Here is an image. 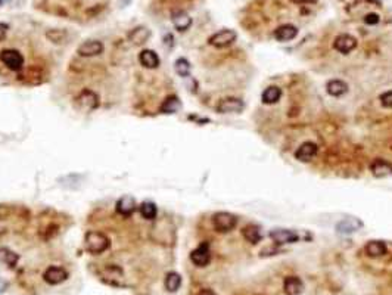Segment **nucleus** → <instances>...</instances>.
I'll return each mask as SVG.
<instances>
[{"label":"nucleus","instance_id":"nucleus-1","mask_svg":"<svg viewBox=\"0 0 392 295\" xmlns=\"http://www.w3.org/2000/svg\"><path fill=\"white\" fill-rule=\"evenodd\" d=\"M109 247H111V239L102 232L89 230L84 236V248L87 253H90L93 256H99V254L105 253Z\"/></svg>","mask_w":392,"mask_h":295},{"label":"nucleus","instance_id":"nucleus-2","mask_svg":"<svg viewBox=\"0 0 392 295\" xmlns=\"http://www.w3.org/2000/svg\"><path fill=\"white\" fill-rule=\"evenodd\" d=\"M76 105L77 108L81 109V111H86V112H92L95 109H98L99 105H100V98L98 96L96 92L90 90V89H86L83 92H80L76 98Z\"/></svg>","mask_w":392,"mask_h":295},{"label":"nucleus","instance_id":"nucleus-3","mask_svg":"<svg viewBox=\"0 0 392 295\" xmlns=\"http://www.w3.org/2000/svg\"><path fill=\"white\" fill-rule=\"evenodd\" d=\"M236 224H237V217L233 216L232 213L218 211L213 216V226L218 233H227L233 230Z\"/></svg>","mask_w":392,"mask_h":295},{"label":"nucleus","instance_id":"nucleus-4","mask_svg":"<svg viewBox=\"0 0 392 295\" xmlns=\"http://www.w3.org/2000/svg\"><path fill=\"white\" fill-rule=\"evenodd\" d=\"M0 61L11 70V71H21L24 67V56L17 49H5L0 52Z\"/></svg>","mask_w":392,"mask_h":295},{"label":"nucleus","instance_id":"nucleus-5","mask_svg":"<svg viewBox=\"0 0 392 295\" xmlns=\"http://www.w3.org/2000/svg\"><path fill=\"white\" fill-rule=\"evenodd\" d=\"M99 276L103 282L109 283V285H114V286H122L124 283L121 282L122 280V270L114 266V264H108L102 269V272H99Z\"/></svg>","mask_w":392,"mask_h":295},{"label":"nucleus","instance_id":"nucleus-6","mask_svg":"<svg viewBox=\"0 0 392 295\" xmlns=\"http://www.w3.org/2000/svg\"><path fill=\"white\" fill-rule=\"evenodd\" d=\"M190 260L192 263L198 267H205L210 264L211 261V251H210V245L207 242L201 244L199 247H196L195 250L190 253Z\"/></svg>","mask_w":392,"mask_h":295},{"label":"nucleus","instance_id":"nucleus-7","mask_svg":"<svg viewBox=\"0 0 392 295\" xmlns=\"http://www.w3.org/2000/svg\"><path fill=\"white\" fill-rule=\"evenodd\" d=\"M236 37H237V34H236L233 30H221V31H218L216 34H213V36L208 39V43H210L211 46H214V47L221 49V47L230 46L236 40Z\"/></svg>","mask_w":392,"mask_h":295},{"label":"nucleus","instance_id":"nucleus-8","mask_svg":"<svg viewBox=\"0 0 392 295\" xmlns=\"http://www.w3.org/2000/svg\"><path fill=\"white\" fill-rule=\"evenodd\" d=\"M103 52V44L99 40H86L77 47V53L83 58H93Z\"/></svg>","mask_w":392,"mask_h":295},{"label":"nucleus","instance_id":"nucleus-9","mask_svg":"<svg viewBox=\"0 0 392 295\" xmlns=\"http://www.w3.org/2000/svg\"><path fill=\"white\" fill-rule=\"evenodd\" d=\"M245 108V103L243 100L237 98H224L221 99L217 105V111L220 114H236V112H240L243 111Z\"/></svg>","mask_w":392,"mask_h":295},{"label":"nucleus","instance_id":"nucleus-10","mask_svg":"<svg viewBox=\"0 0 392 295\" xmlns=\"http://www.w3.org/2000/svg\"><path fill=\"white\" fill-rule=\"evenodd\" d=\"M43 279L49 285H59V283H62L68 279V272L60 266H50L44 270Z\"/></svg>","mask_w":392,"mask_h":295},{"label":"nucleus","instance_id":"nucleus-11","mask_svg":"<svg viewBox=\"0 0 392 295\" xmlns=\"http://www.w3.org/2000/svg\"><path fill=\"white\" fill-rule=\"evenodd\" d=\"M272 241L277 245H283V244H294L299 241L298 233H295L294 230H288V229H275L270 232Z\"/></svg>","mask_w":392,"mask_h":295},{"label":"nucleus","instance_id":"nucleus-12","mask_svg":"<svg viewBox=\"0 0 392 295\" xmlns=\"http://www.w3.org/2000/svg\"><path fill=\"white\" fill-rule=\"evenodd\" d=\"M334 47L338 52L347 55V53H350L351 50H354L357 47V39L353 37V36H350V34H339L335 39Z\"/></svg>","mask_w":392,"mask_h":295},{"label":"nucleus","instance_id":"nucleus-13","mask_svg":"<svg viewBox=\"0 0 392 295\" xmlns=\"http://www.w3.org/2000/svg\"><path fill=\"white\" fill-rule=\"evenodd\" d=\"M136 207H138V205H136V199H135L133 197H130V195H124V197H121L117 201V204H115V210H117V213L124 217L132 216V214L135 213Z\"/></svg>","mask_w":392,"mask_h":295},{"label":"nucleus","instance_id":"nucleus-14","mask_svg":"<svg viewBox=\"0 0 392 295\" xmlns=\"http://www.w3.org/2000/svg\"><path fill=\"white\" fill-rule=\"evenodd\" d=\"M361 226H363V223H361L358 218L348 217V218L341 220V221L336 224V232H338L339 235H350V233H354L355 230H358Z\"/></svg>","mask_w":392,"mask_h":295},{"label":"nucleus","instance_id":"nucleus-15","mask_svg":"<svg viewBox=\"0 0 392 295\" xmlns=\"http://www.w3.org/2000/svg\"><path fill=\"white\" fill-rule=\"evenodd\" d=\"M152 33L148 27L145 25H139L136 28H133L130 33H128V40L135 44V46H142L145 44L148 40L151 39Z\"/></svg>","mask_w":392,"mask_h":295},{"label":"nucleus","instance_id":"nucleus-16","mask_svg":"<svg viewBox=\"0 0 392 295\" xmlns=\"http://www.w3.org/2000/svg\"><path fill=\"white\" fill-rule=\"evenodd\" d=\"M317 152H318V148H317L315 143L305 142V143H302L298 148V151L295 152V157H296V159L302 161V162H308V161H311L317 155Z\"/></svg>","mask_w":392,"mask_h":295},{"label":"nucleus","instance_id":"nucleus-17","mask_svg":"<svg viewBox=\"0 0 392 295\" xmlns=\"http://www.w3.org/2000/svg\"><path fill=\"white\" fill-rule=\"evenodd\" d=\"M370 171L374 177L377 179H383V177H388L392 174V164L385 161V159H374L372 164H370Z\"/></svg>","mask_w":392,"mask_h":295},{"label":"nucleus","instance_id":"nucleus-18","mask_svg":"<svg viewBox=\"0 0 392 295\" xmlns=\"http://www.w3.org/2000/svg\"><path fill=\"white\" fill-rule=\"evenodd\" d=\"M283 291L286 295H299L304 291V283L299 277L289 276L283 282Z\"/></svg>","mask_w":392,"mask_h":295},{"label":"nucleus","instance_id":"nucleus-19","mask_svg":"<svg viewBox=\"0 0 392 295\" xmlns=\"http://www.w3.org/2000/svg\"><path fill=\"white\" fill-rule=\"evenodd\" d=\"M139 61L140 64L148 68V70H155L159 67V56L157 55V52L151 50V49H145L139 53Z\"/></svg>","mask_w":392,"mask_h":295},{"label":"nucleus","instance_id":"nucleus-20","mask_svg":"<svg viewBox=\"0 0 392 295\" xmlns=\"http://www.w3.org/2000/svg\"><path fill=\"white\" fill-rule=\"evenodd\" d=\"M171 21H173V24H174L177 31H180V33L189 30L190 25H192V18H190L184 11H176V12H173Z\"/></svg>","mask_w":392,"mask_h":295},{"label":"nucleus","instance_id":"nucleus-21","mask_svg":"<svg viewBox=\"0 0 392 295\" xmlns=\"http://www.w3.org/2000/svg\"><path fill=\"white\" fill-rule=\"evenodd\" d=\"M296 36H298V28L291 24L282 25L275 31V37L279 41H289V40H294Z\"/></svg>","mask_w":392,"mask_h":295},{"label":"nucleus","instance_id":"nucleus-22","mask_svg":"<svg viewBox=\"0 0 392 295\" xmlns=\"http://www.w3.org/2000/svg\"><path fill=\"white\" fill-rule=\"evenodd\" d=\"M326 90L331 96L339 98V96H342L348 92V84L342 80H331L326 84Z\"/></svg>","mask_w":392,"mask_h":295},{"label":"nucleus","instance_id":"nucleus-23","mask_svg":"<svg viewBox=\"0 0 392 295\" xmlns=\"http://www.w3.org/2000/svg\"><path fill=\"white\" fill-rule=\"evenodd\" d=\"M364 251L369 257H382L386 254V245L382 241H370L366 247Z\"/></svg>","mask_w":392,"mask_h":295},{"label":"nucleus","instance_id":"nucleus-24","mask_svg":"<svg viewBox=\"0 0 392 295\" xmlns=\"http://www.w3.org/2000/svg\"><path fill=\"white\" fill-rule=\"evenodd\" d=\"M139 211H140V216L145 220H155L158 214V207L152 201H143L139 207Z\"/></svg>","mask_w":392,"mask_h":295},{"label":"nucleus","instance_id":"nucleus-25","mask_svg":"<svg viewBox=\"0 0 392 295\" xmlns=\"http://www.w3.org/2000/svg\"><path fill=\"white\" fill-rule=\"evenodd\" d=\"M242 235L243 238L248 241V242H251V244H258L259 241H261V230H259V227L256 226V224H248V226H245L243 229H242Z\"/></svg>","mask_w":392,"mask_h":295},{"label":"nucleus","instance_id":"nucleus-26","mask_svg":"<svg viewBox=\"0 0 392 295\" xmlns=\"http://www.w3.org/2000/svg\"><path fill=\"white\" fill-rule=\"evenodd\" d=\"M282 98V90L279 89V87H276V86H270V87H267L264 92H263V102L266 103V105H275L276 102H279V99Z\"/></svg>","mask_w":392,"mask_h":295},{"label":"nucleus","instance_id":"nucleus-27","mask_svg":"<svg viewBox=\"0 0 392 295\" xmlns=\"http://www.w3.org/2000/svg\"><path fill=\"white\" fill-rule=\"evenodd\" d=\"M165 289L168 292H177L178 288L181 286V276L178 275L177 272H170L165 276Z\"/></svg>","mask_w":392,"mask_h":295},{"label":"nucleus","instance_id":"nucleus-28","mask_svg":"<svg viewBox=\"0 0 392 295\" xmlns=\"http://www.w3.org/2000/svg\"><path fill=\"white\" fill-rule=\"evenodd\" d=\"M180 108H181L180 99L177 98V96H168L164 100V103L161 105V112H164V114H176Z\"/></svg>","mask_w":392,"mask_h":295},{"label":"nucleus","instance_id":"nucleus-29","mask_svg":"<svg viewBox=\"0 0 392 295\" xmlns=\"http://www.w3.org/2000/svg\"><path fill=\"white\" fill-rule=\"evenodd\" d=\"M46 37L50 40L52 43H55V44H62V43H65V40H67V37H68V34H67L65 30L50 28V30L46 31Z\"/></svg>","mask_w":392,"mask_h":295},{"label":"nucleus","instance_id":"nucleus-30","mask_svg":"<svg viewBox=\"0 0 392 295\" xmlns=\"http://www.w3.org/2000/svg\"><path fill=\"white\" fill-rule=\"evenodd\" d=\"M174 70L180 77H189L190 74V62L186 58H178L174 62Z\"/></svg>","mask_w":392,"mask_h":295},{"label":"nucleus","instance_id":"nucleus-31","mask_svg":"<svg viewBox=\"0 0 392 295\" xmlns=\"http://www.w3.org/2000/svg\"><path fill=\"white\" fill-rule=\"evenodd\" d=\"M0 258H2L9 267H15L20 257H18V254H15L14 251L8 250V248H2V250H0Z\"/></svg>","mask_w":392,"mask_h":295},{"label":"nucleus","instance_id":"nucleus-32","mask_svg":"<svg viewBox=\"0 0 392 295\" xmlns=\"http://www.w3.org/2000/svg\"><path fill=\"white\" fill-rule=\"evenodd\" d=\"M380 103L385 108H392V90L385 92L383 95H380Z\"/></svg>","mask_w":392,"mask_h":295},{"label":"nucleus","instance_id":"nucleus-33","mask_svg":"<svg viewBox=\"0 0 392 295\" xmlns=\"http://www.w3.org/2000/svg\"><path fill=\"white\" fill-rule=\"evenodd\" d=\"M364 22H366L367 25H376V24L379 22V15H376V14H369V15L364 17Z\"/></svg>","mask_w":392,"mask_h":295},{"label":"nucleus","instance_id":"nucleus-34","mask_svg":"<svg viewBox=\"0 0 392 295\" xmlns=\"http://www.w3.org/2000/svg\"><path fill=\"white\" fill-rule=\"evenodd\" d=\"M8 31H9V25L6 22H0V41H3V40L6 39Z\"/></svg>","mask_w":392,"mask_h":295},{"label":"nucleus","instance_id":"nucleus-35","mask_svg":"<svg viewBox=\"0 0 392 295\" xmlns=\"http://www.w3.org/2000/svg\"><path fill=\"white\" fill-rule=\"evenodd\" d=\"M196 295H216V292L211 291V289H202V291H199Z\"/></svg>","mask_w":392,"mask_h":295},{"label":"nucleus","instance_id":"nucleus-36","mask_svg":"<svg viewBox=\"0 0 392 295\" xmlns=\"http://www.w3.org/2000/svg\"><path fill=\"white\" fill-rule=\"evenodd\" d=\"M121 2H122V5H124V6H127V5H130L133 0H121Z\"/></svg>","mask_w":392,"mask_h":295},{"label":"nucleus","instance_id":"nucleus-37","mask_svg":"<svg viewBox=\"0 0 392 295\" xmlns=\"http://www.w3.org/2000/svg\"><path fill=\"white\" fill-rule=\"evenodd\" d=\"M294 2H299V3H304V2H315V0H294Z\"/></svg>","mask_w":392,"mask_h":295},{"label":"nucleus","instance_id":"nucleus-38","mask_svg":"<svg viewBox=\"0 0 392 295\" xmlns=\"http://www.w3.org/2000/svg\"><path fill=\"white\" fill-rule=\"evenodd\" d=\"M3 2H5V0H0V6H2V5H3Z\"/></svg>","mask_w":392,"mask_h":295}]
</instances>
